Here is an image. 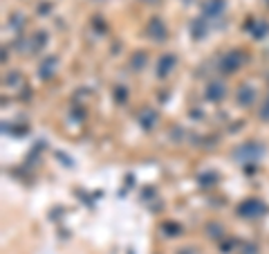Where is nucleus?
I'll return each instance as SVG.
<instances>
[{"instance_id":"nucleus-1","label":"nucleus","mask_w":269,"mask_h":254,"mask_svg":"<svg viewBox=\"0 0 269 254\" xmlns=\"http://www.w3.org/2000/svg\"><path fill=\"white\" fill-rule=\"evenodd\" d=\"M254 209H258V212H262V205L260 203H256V201H251V203H247L245 207H240V212H245V214H251Z\"/></svg>"}]
</instances>
